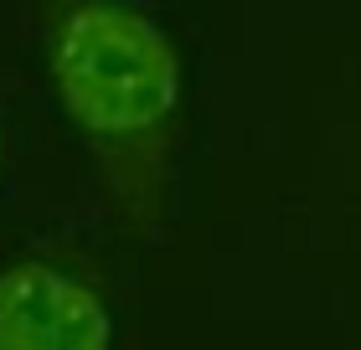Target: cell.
I'll use <instances>...</instances> for the list:
<instances>
[{
  "label": "cell",
  "mask_w": 361,
  "mask_h": 350,
  "mask_svg": "<svg viewBox=\"0 0 361 350\" xmlns=\"http://www.w3.org/2000/svg\"><path fill=\"white\" fill-rule=\"evenodd\" d=\"M62 119L135 237H160L180 175V52L150 0H26Z\"/></svg>",
  "instance_id": "6da1fadb"
},
{
  "label": "cell",
  "mask_w": 361,
  "mask_h": 350,
  "mask_svg": "<svg viewBox=\"0 0 361 350\" xmlns=\"http://www.w3.org/2000/svg\"><path fill=\"white\" fill-rule=\"evenodd\" d=\"M0 350H114V314L83 273L16 258L0 268Z\"/></svg>",
  "instance_id": "7a4b0ae2"
},
{
  "label": "cell",
  "mask_w": 361,
  "mask_h": 350,
  "mask_svg": "<svg viewBox=\"0 0 361 350\" xmlns=\"http://www.w3.org/2000/svg\"><path fill=\"white\" fill-rule=\"evenodd\" d=\"M346 180H351V196L361 201V113L346 124Z\"/></svg>",
  "instance_id": "3957f363"
},
{
  "label": "cell",
  "mask_w": 361,
  "mask_h": 350,
  "mask_svg": "<svg viewBox=\"0 0 361 350\" xmlns=\"http://www.w3.org/2000/svg\"><path fill=\"white\" fill-rule=\"evenodd\" d=\"M0 165H6V129H0Z\"/></svg>",
  "instance_id": "277c9868"
}]
</instances>
